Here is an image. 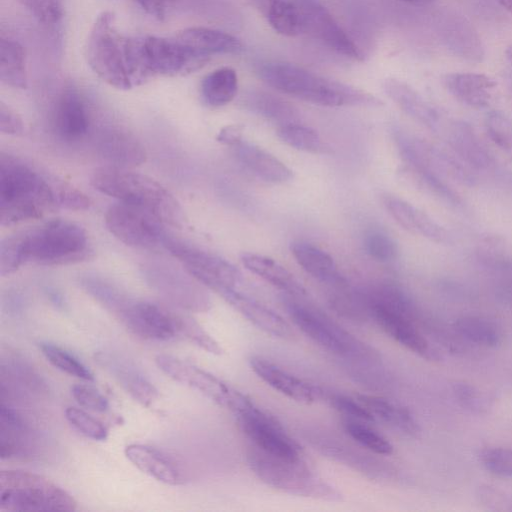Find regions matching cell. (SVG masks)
I'll use <instances>...</instances> for the list:
<instances>
[{"instance_id":"54","label":"cell","mask_w":512,"mask_h":512,"mask_svg":"<svg viewBox=\"0 0 512 512\" xmlns=\"http://www.w3.org/2000/svg\"><path fill=\"white\" fill-rule=\"evenodd\" d=\"M455 394L467 409L478 412L486 410V398L476 388L467 384H460L455 387Z\"/></svg>"},{"instance_id":"26","label":"cell","mask_w":512,"mask_h":512,"mask_svg":"<svg viewBox=\"0 0 512 512\" xmlns=\"http://www.w3.org/2000/svg\"><path fill=\"white\" fill-rule=\"evenodd\" d=\"M383 88L388 97L414 121L433 131L440 128L439 112L409 84L389 78Z\"/></svg>"},{"instance_id":"12","label":"cell","mask_w":512,"mask_h":512,"mask_svg":"<svg viewBox=\"0 0 512 512\" xmlns=\"http://www.w3.org/2000/svg\"><path fill=\"white\" fill-rule=\"evenodd\" d=\"M165 250L182 264L185 271L220 296L237 289L240 271L226 259L169 236Z\"/></svg>"},{"instance_id":"37","label":"cell","mask_w":512,"mask_h":512,"mask_svg":"<svg viewBox=\"0 0 512 512\" xmlns=\"http://www.w3.org/2000/svg\"><path fill=\"white\" fill-rule=\"evenodd\" d=\"M0 80L3 84L27 88L26 55L21 44L9 37L0 40Z\"/></svg>"},{"instance_id":"43","label":"cell","mask_w":512,"mask_h":512,"mask_svg":"<svg viewBox=\"0 0 512 512\" xmlns=\"http://www.w3.org/2000/svg\"><path fill=\"white\" fill-rule=\"evenodd\" d=\"M277 135L285 144L300 151L316 153L323 149L317 131L300 123L280 126Z\"/></svg>"},{"instance_id":"31","label":"cell","mask_w":512,"mask_h":512,"mask_svg":"<svg viewBox=\"0 0 512 512\" xmlns=\"http://www.w3.org/2000/svg\"><path fill=\"white\" fill-rule=\"evenodd\" d=\"M32 445V431L16 410L0 405V455L2 458L24 456Z\"/></svg>"},{"instance_id":"40","label":"cell","mask_w":512,"mask_h":512,"mask_svg":"<svg viewBox=\"0 0 512 512\" xmlns=\"http://www.w3.org/2000/svg\"><path fill=\"white\" fill-rule=\"evenodd\" d=\"M454 328L467 341L484 347H496L502 342V332L492 321L464 316L456 320Z\"/></svg>"},{"instance_id":"41","label":"cell","mask_w":512,"mask_h":512,"mask_svg":"<svg viewBox=\"0 0 512 512\" xmlns=\"http://www.w3.org/2000/svg\"><path fill=\"white\" fill-rule=\"evenodd\" d=\"M343 428L345 432L359 445L377 455H390L393 445L382 434L371 428L367 422L344 418Z\"/></svg>"},{"instance_id":"4","label":"cell","mask_w":512,"mask_h":512,"mask_svg":"<svg viewBox=\"0 0 512 512\" xmlns=\"http://www.w3.org/2000/svg\"><path fill=\"white\" fill-rule=\"evenodd\" d=\"M91 185L99 192L150 211L166 225L182 227L183 210L177 199L156 180L128 168L104 166L91 175Z\"/></svg>"},{"instance_id":"51","label":"cell","mask_w":512,"mask_h":512,"mask_svg":"<svg viewBox=\"0 0 512 512\" xmlns=\"http://www.w3.org/2000/svg\"><path fill=\"white\" fill-rule=\"evenodd\" d=\"M31 14L41 23L54 25L62 17L59 0H20Z\"/></svg>"},{"instance_id":"57","label":"cell","mask_w":512,"mask_h":512,"mask_svg":"<svg viewBox=\"0 0 512 512\" xmlns=\"http://www.w3.org/2000/svg\"><path fill=\"white\" fill-rule=\"evenodd\" d=\"M243 126L238 124L228 125L223 127L216 140L222 144L234 146L242 140Z\"/></svg>"},{"instance_id":"35","label":"cell","mask_w":512,"mask_h":512,"mask_svg":"<svg viewBox=\"0 0 512 512\" xmlns=\"http://www.w3.org/2000/svg\"><path fill=\"white\" fill-rule=\"evenodd\" d=\"M270 26L283 36L304 32L300 11L293 0H255Z\"/></svg>"},{"instance_id":"24","label":"cell","mask_w":512,"mask_h":512,"mask_svg":"<svg viewBox=\"0 0 512 512\" xmlns=\"http://www.w3.org/2000/svg\"><path fill=\"white\" fill-rule=\"evenodd\" d=\"M174 38L206 62L214 54H238L243 49L235 36L207 27H189L179 31Z\"/></svg>"},{"instance_id":"14","label":"cell","mask_w":512,"mask_h":512,"mask_svg":"<svg viewBox=\"0 0 512 512\" xmlns=\"http://www.w3.org/2000/svg\"><path fill=\"white\" fill-rule=\"evenodd\" d=\"M116 316L131 333L143 339L168 341L181 338L183 314L161 304L129 298Z\"/></svg>"},{"instance_id":"32","label":"cell","mask_w":512,"mask_h":512,"mask_svg":"<svg viewBox=\"0 0 512 512\" xmlns=\"http://www.w3.org/2000/svg\"><path fill=\"white\" fill-rule=\"evenodd\" d=\"M241 261L246 269L285 294L294 297L306 294L304 287L294 275L276 260L256 253H243Z\"/></svg>"},{"instance_id":"1","label":"cell","mask_w":512,"mask_h":512,"mask_svg":"<svg viewBox=\"0 0 512 512\" xmlns=\"http://www.w3.org/2000/svg\"><path fill=\"white\" fill-rule=\"evenodd\" d=\"M59 182H52L31 164L0 155V223L10 226L41 218L58 208Z\"/></svg>"},{"instance_id":"7","label":"cell","mask_w":512,"mask_h":512,"mask_svg":"<svg viewBox=\"0 0 512 512\" xmlns=\"http://www.w3.org/2000/svg\"><path fill=\"white\" fill-rule=\"evenodd\" d=\"M247 460L253 473L266 485L282 492L337 501L339 492L317 475L301 458L275 456L252 445Z\"/></svg>"},{"instance_id":"36","label":"cell","mask_w":512,"mask_h":512,"mask_svg":"<svg viewBox=\"0 0 512 512\" xmlns=\"http://www.w3.org/2000/svg\"><path fill=\"white\" fill-rule=\"evenodd\" d=\"M357 399L375 418L380 419L390 427L406 434H415L418 431L416 421L404 407L375 395L358 394Z\"/></svg>"},{"instance_id":"46","label":"cell","mask_w":512,"mask_h":512,"mask_svg":"<svg viewBox=\"0 0 512 512\" xmlns=\"http://www.w3.org/2000/svg\"><path fill=\"white\" fill-rule=\"evenodd\" d=\"M363 245L366 253L378 262H390L398 253L395 240L381 229L368 230L364 235Z\"/></svg>"},{"instance_id":"52","label":"cell","mask_w":512,"mask_h":512,"mask_svg":"<svg viewBox=\"0 0 512 512\" xmlns=\"http://www.w3.org/2000/svg\"><path fill=\"white\" fill-rule=\"evenodd\" d=\"M71 393L76 402L89 410L104 412L108 409V400L94 387L86 384H75Z\"/></svg>"},{"instance_id":"28","label":"cell","mask_w":512,"mask_h":512,"mask_svg":"<svg viewBox=\"0 0 512 512\" xmlns=\"http://www.w3.org/2000/svg\"><path fill=\"white\" fill-rule=\"evenodd\" d=\"M125 455L143 473L168 485L183 483V474L177 463L163 451L144 444H130Z\"/></svg>"},{"instance_id":"9","label":"cell","mask_w":512,"mask_h":512,"mask_svg":"<svg viewBox=\"0 0 512 512\" xmlns=\"http://www.w3.org/2000/svg\"><path fill=\"white\" fill-rule=\"evenodd\" d=\"M136 63L144 83L152 76H176L201 68L206 61L196 57L174 37L134 38Z\"/></svg>"},{"instance_id":"42","label":"cell","mask_w":512,"mask_h":512,"mask_svg":"<svg viewBox=\"0 0 512 512\" xmlns=\"http://www.w3.org/2000/svg\"><path fill=\"white\" fill-rule=\"evenodd\" d=\"M81 286L96 301L115 315L130 298L112 283L96 276L87 275L83 277Z\"/></svg>"},{"instance_id":"16","label":"cell","mask_w":512,"mask_h":512,"mask_svg":"<svg viewBox=\"0 0 512 512\" xmlns=\"http://www.w3.org/2000/svg\"><path fill=\"white\" fill-rule=\"evenodd\" d=\"M448 143L454 154L476 173L497 177L509 188L512 173L503 170L490 149L481 140L473 127L462 120L453 121L448 128Z\"/></svg>"},{"instance_id":"6","label":"cell","mask_w":512,"mask_h":512,"mask_svg":"<svg viewBox=\"0 0 512 512\" xmlns=\"http://www.w3.org/2000/svg\"><path fill=\"white\" fill-rule=\"evenodd\" d=\"M15 236L23 264L67 265L85 261L92 254L86 231L68 220H51Z\"/></svg>"},{"instance_id":"33","label":"cell","mask_w":512,"mask_h":512,"mask_svg":"<svg viewBox=\"0 0 512 512\" xmlns=\"http://www.w3.org/2000/svg\"><path fill=\"white\" fill-rule=\"evenodd\" d=\"M291 253L305 272L326 284L336 285L344 280L330 254L308 242H294Z\"/></svg>"},{"instance_id":"56","label":"cell","mask_w":512,"mask_h":512,"mask_svg":"<svg viewBox=\"0 0 512 512\" xmlns=\"http://www.w3.org/2000/svg\"><path fill=\"white\" fill-rule=\"evenodd\" d=\"M148 15L163 21L176 0H134Z\"/></svg>"},{"instance_id":"23","label":"cell","mask_w":512,"mask_h":512,"mask_svg":"<svg viewBox=\"0 0 512 512\" xmlns=\"http://www.w3.org/2000/svg\"><path fill=\"white\" fill-rule=\"evenodd\" d=\"M252 325L264 333L281 339L291 338V326L275 311L258 300L238 291H228L221 296Z\"/></svg>"},{"instance_id":"8","label":"cell","mask_w":512,"mask_h":512,"mask_svg":"<svg viewBox=\"0 0 512 512\" xmlns=\"http://www.w3.org/2000/svg\"><path fill=\"white\" fill-rule=\"evenodd\" d=\"M75 499L49 479L30 472L0 473V511H75Z\"/></svg>"},{"instance_id":"5","label":"cell","mask_w":512,"mask_h":512,"mask_svg":"<svg viewBox=\"0 0 512 512\" xmlns=\"http://www.w3.org/2000/svg\"><path fill=\"white\" fill-rule=\"evenodd\" d=\"M86 59L91 70L105 83L129 90L139 85L132 50V38L123 36L110 11L100 13L90 30Z\"/></svg>"},{"instance_id":"60","label":"cell","mask_w":512,"mask_h":512,"mask_svg":"<svg viewBox=\"0 0 512 512\" xmlns=\"http://www.w3.org/2000/svg\"><path fill=\"white\" fill-rule=\"evenodd\" d=\"M505 57L512 64V44L508 45L505 49Z\"/></svg>"},{"instance_id":"2","label":"cell","mask_w":512,"mask_h":512,"mask_svg":"<svg viewBox=\"0 0 512 512\" xmlns=\"http://www.w3.org/2000/svg\"><path fill=\"white\" fill-rule=\"evenodd\" d=\"M392 134L398 152L411 172L425 188L444 202L453 206L461 202L458 193L446 180L475 185L477 176L455 154L399 127L393 128Z\"/></svg>"},{"instance_id":"29","label":"cell","mask_w":512,"mask_h":512,"mask_svg":"<svg viewBox=\"0 0 512 512\" xmlns=\"http://www.w3.org/2000/svg\"><path fill=\"white\" fill-rule=\"evenodd\" d=\"M444 85L456 100L480 109L490 104L496 82L483 73L456 72L444 77Z\"/></svg>"},{"instance_id":"19","label":"cell","mask_w":512,"mask_h":512,"mask_svg":"<svg viewBox=\"0 0 512 512\" xmlns=\"http://www.w3.org/2000/svg\"><path fill=\"white\" fill-rule=\"evenodd\" d=\"M293 1L300 11L304 32H308L330 49L347 58L363 60V54L358 46L320 0Z\"/></svg>"},{"instance_id":"39","label":"cell","mask_w":512,"mask_h":512,"mask_svg":"<svg viewBox=\"0 0 512 512\" xmlns=\"http://www.w3.org/2000/svg\"><path fill=\"white\" fill-rule=\"evenodd\" d=\"M247 107L252 112L282 125L299 123L300 114L288 102L266 93H252L248 96Z\"/></svg>"},{"instance_id":"20","label":"cell","mask_w":512,"mask_h":512,"mask_svg":"<svg viewBox=\"0 0 512 512\" xmlns=\"http://www.w3.org/2000/svg\"><path fill=\"white\" fill-rule=\"evenodd\" d=\"M252 371L268 386L286 397L305 404L315 403L325 397L322 388L307 382L262 357L250 360Z\"/></svg>"},{"instance_id":"48","label":"cell","mask_w":512,"mask_h":512,"mask_svg":"<svg viewBox=\"0 0 512 512\" xmlns=\"http://www.w3.org/2000/svg\"><path fill=\"white\" fill-rule=\"evenodd\" d=\"M180 335L181 338L187 339L209 353L220 355L223 352L219 343L196 320L185 314L181 322Z\"/></svg>"},{"instance_id":"30","label":"cell","mask_w":512,"mask_h":512,"mask_svg":"<svg viewBox=\"0 0 512 512\" xmlns=\"http://www.w3.org/2000/svg\"><path fill=\"white\" fill-rule=\"evenodd\" d=\"M238 161L253 175L269 183H284L293 177V173L277 157L262 148L240 140L234 146Z\"/></svg>"},{"instance_id":"13","label":"cell","mask_w":512,"mask_h":512,"mask_svg":"<svg viewBox=\"0 0 512 512\" xmlns=\"http://www.w3.org/2000/svg\"><path fill=\"white\" fill-rule=\"evenodd\" d=\"M232 412L255 447L275 456L301 458L299 444L274 417L260 409L246 395Z\"/></svg>"},{"instance_id":"53","label":"cell","mask_w":512,"mask_h":512,"mask_svg":"<svg viewBox=\"0 0 512 512\" xmlns=\"http://www.w3.org/2000/svg\"><path fill=\"white\" fill-rule=\"evenodd\" d=\"M58 206L70 210H85L90 206V199L70 184L59 182L57 189Z\"/></svg>"},{"instance_id":"25","label":"cell","mask_w":512,"mask_h":512,"mask_svg":"<svg viewBox=\"0 0 512 512\" xmlns=\"http://www.w3.org/2000/svg\"><path fill=\"white\" fill-rule=\"evenodd\" d=\"M97 361L140 404L149 407L156 401L158 397L157 389L133 363L109 353H99Z\"/></svg>"},{"instance_id":"59","label":"cell","mask_w":512,"mask_h":512,"mask_svg":"<svg viewBox=\"0 0 512 512\" xmlns=\"http://www.w3.org/2000/svg\"><path fill=\"white\" fill-rule=\"evenodd\" d=\"M497 2L508 12L512 13V0H497Z\"/></svg>"},{"instance_id":"49","label":"cell","mask_w":512,"mask_h":512,"mask_svg":"<svg viewBox=\"0 0 512 512\" xmlns=\"http://www.w3.org/2000/svg\"><path fill=\"white\" fill-rule=\"evenodd\" d=\"M479 456L487 471L499 477L512 478V449L487 448Z\"/></svg>"},{"instance_id":"50","label":"cell","mask_w":512,"mask_h":512,"mask_svg":"<svg viewBox=\"0 0 512 512\" xmlns=\"http://www.w3.org/2000/svg\"><path fill=\"white\" fill-rule=\"evenodd\" d=\"M328 401L344 418L367 423L375 420V417L358 399L355 400L341 394H329Z\"/></svg>"},{"instance_id":"44","label":"cell","mask_w":512,"mask_h":512,"mask_svg":"<svg viewBox=\"0 0 512 512\" xmlns=\"http://www.w3.org/2000/svg\"><path fill=\"white\" fill-rule=\"evenodd\" d=\"M39 348L45 358L59 370L83 380L92 381L94 379L91 371L63 348L44 342L39 344Z\"/></svg>"},{"instance_id":"47","label":"cell","mask_w":512,"mask_h":512,"mask_svg":"<svg viewBox=\"0 0 512 512\" xmlns=\"http://www.w3.org/2000/svg\"><path fill=\"white\" fill-rule=\"evenodd\" d=\"M65 417L69 423L86 437L102 441L107 438V428L97 419L82 409L68 407L65 410Z\"/></svg>"},{"instance_id":"27","label":"cell","mask_w":512,"mask_h":512,"mask_svg":"<svg viewBox=\"0 0 512 512\" xmlns=\"http://www.w3.org/2000/svg\"><path fill=\"white\" fill-rule=\"evenodd\" d=\"M96 148L109 166L130 168L146 160L143 145L130 133L118 129L103 131L96 142Z\"/></svg>"},{"instance_id":"17","label":"cell","mask_w":512,"mask_h":512,"mask_svg":"<svg viewBox=\"0 0 512 512\" xmlns=\"http://www.w3.org/2000/svg\"><path fill=\"white\" fill-rule=\"evenodd\" d=\"M368 314L376 324L394 341L418 354L429 358V342L414 323L415 312L400 306L381 301L365 294Z\"/></svg>"},{"instance_id":"58","label":"cell","mask_w":512,"mask_h":512,"mask_svg":"<svg viewBox=\"0 0 512 512\" xmlns=\"http://www.w3.org/2000/svg\"><path fill=\"white\" fill-rule=\"evenodd\" d=\"M397 1H401L404 3L412 4V5H417V6H424V5H428L432 2H434L435 0H397Z\"/></svg>"},{"instance_id":"21","label":"cell","mask_w":512,"mask_h":512,"mask_svg":"<svg viewBox=\"0 0 512 512\" xmlns=\"http://www.w3.org/2000/svg\"><path fill=\"white\" fill-rule=\"evenodd\" d=\"M383 203L391 217L408 232L438 244L452 242L450 233L413 204L394 195H385Z\"/></svg>"},{"instance_id":"38","label":"cell","mask_w":512,"mask_h":512,"mask_svg":"<svg viewBox=\"0 0 512 512\" xmlns=\"http://www.w3.org/2000/svg\"><path fill=\"white\" fill-rule=\"evenodd\" d=\"M237 90V73L230 67L214 70L206 75L201 83V96L204 103L214 108L231 102Z\"/></svg>"},{"instance_id":"22","label":"cell","mask_w":512,"mask_h":512,"mask_svg":"<svg viewBox=\"0 0 512 512\" xmlns=\"http://www.w3.org/2000/svg\"><path fill=\"white\" fill-rule=\"evenodd\" d=\"M91 127L88 109L73 91H65L58 99L52 115V130L66 142H78L87 137Z\"/></svg>"},{"instance_id":"3","label":"cell","mask_w":512,"mask_h":512,"mask_svg":"<svg viewBox=\"0 0 512 512\" xmlns=\"http://www.w3.org/2000/svg\"><path fill=\"white\" fill-rule=\"evenodd\" d=\"M270 87L303 101L326 107L375 106L379 101L352 86L326 79L302 67L269 62L257 71Z\"/></svg>"},{"instance_id":"55","label":"cell","mask_w":512,"mask_h":512,"mask_svg":"<svg viewBox=\"0 0 512 512\" xmlns=\"http://www.w3.org/2000/svg\"><path fill=\"white\" fill-rule=\"evenodd\" d=\"M0 131L7 135H20L24 131L20 116L3 102L0 103Z\"/></svg>"},{"instance_id":"10","label":"cell","mask_w":512,"mask_h":512,"mask_svg":"<svg viewBox=\"0 0 512 512\" xmlns=\"http://www.w3.org/2000/svg\"><path fill=\"white\" fill-rule=\"evenodd\" d=\"M284 308L292 322L312 341L331 353L345 357L367 356V347L321 312L285 294Z\"/></svg>"},{"instance_id":"45","label":"cell","mask_w":512,"mask_h":512,"mask_svg":"<svg viewBox=\"0 0 512 512\" xmlns=\"http://www.w3.org/2000/svg\"><path fill=\"white\" fill-rule=\"evenodd\" d=\"M484 127L491 142L512 157V119L500 110H490L485 115Z\"/></svg>"},{"instance_id":"15","label":"cell","mask_w":512,"mask_h":512,"mask_svg":"<svg viewBox=\"0 0 512 512\" xmlns=\"http://www.w3.org/2000/svg\"><path fill=\"white\" fill-rule=\"evenodd\" d=\"M148 283L173 304L191 311L209 309L210 298L203 286L188 272L187 275L166 263L153 262L144 266Z\"/></svg>"},{"instance_id":"34","label":"cell","mask_w":512,"mask_h":512,"mask_svg":"<svg viewBox=\"0 0 512 512\" xmlns=\"http://www.w3.org/2000/svg\"><path fill=\"white\" fill-rule=\"evenodd\" d=\"M444 42L455 55L464 60L480 62L484 56L480 37L462 18H450L444 23Z\"/></svg>"},{"instance_id":"11","label":"cell","mask_w":512,"mask_h":512,"mask_svg":"<svg viewBox=\"0 0 512 512\" xmlns=\"http://www.w3.org/2000/svg\"><path fill=\"white\" fill-rule=\"evenodd\" d=\"M107 229L124 244L142 250L165 249L170 234L166 224L143 208L118 202L105 214Z\"/></svg>"},{"instance_id":"18","label":"cell","mask_w":512,"mask_h":512,"mask_svg":"<svg viewBox=\"0 0 512 512\" xmlns=\"http://www.w3.org/2000/svg\"><path fill=\"white\" fill-rule=\"evenodd\" d=\"M155 362L158 368L173 380L199 391L230 410L241 395V392L213 374L174 356L158 355Z\"/></svg>"}]
</instances>
